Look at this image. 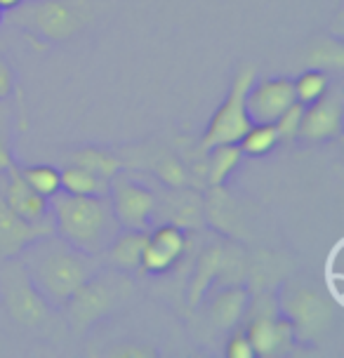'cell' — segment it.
Segmentation results:
<instances>
[{
	"mask_svg": "<svg viewBox=\"0 0 344 358\" xmlns=\"http://www.w3.org/2000/svg\"><path fill=\"white\" fill-rule=\"evenodd\" d=\"M17 259L50 309H62L66 299L99 268V257L80 252L57 234L34 241L17 255Z\"/></svg>",
	"mask_w": 344,
	"mask_h": 358,
	"instance_id": "6da1fadb",
	"label": "cell"
},
{
	"mask_svg": "<svg viewBox=\"0 0 344 358\" xmlns=\"http://www.w3.org/2000/svg\"><path fill=\"white\" fill-rule=\"evenodd\" d=\"M55 234L90 257H101L120 231L109 196L55 194L50 198Z\"/></svg>",
	"mask_w": 344,
	"mask_h": 358,
	"instance_id": "7a4b0ae2",
	"label": "cell"
},
{
	"mask_svg": "<svg viewBox=\"0 0 344 358\" xmlns=\"http://www.w3.org/2000/svg\"><path fill=\"white\" fill-rule=\"evenodd\" d=\"M10 22L41 43H64L78 36L90 22L87 0H24L10 10Z\"/></svg>",
	"mask_w": 344,
	"mask_h": 358,
	"instance_id": "3957f363",
	"label": "cell"
},
{
	"mask_svg": "<svg viewBox=\"0 0 344 358\" xmlns=\"http://www.w3.org/2000/svg\"><path fill=\"white\" fill-rule=\"evenodd\" d=\"M132 280L130 273L116 271V268L106 266L97 268L90 278L83 283L66 304L62 306L66 311V321L73 332H85L94 323L106 318L111 311H116L120 304L127 302L132 295Z\"/></svg>",
	"mask_w": 344,
	"mask_h": 358,
	"instance_id": "277c9868",
	"label": "cell"
},
{
	"mask_svg": "<svg viewBox=\"0 0 344 358\" xmlns=\"http://www.w3.org/2000/svg\"><path fill=\"white\" fill-rule=\"evenodd\" d=\"M281 313L295 330V340L316 342L330 330L335 321V311L330 299L316 287L299 280H288L278 292Z\"/></svg>",
	"mask_w": 344,
	"mask_h": 358,
	"instance_id": "5b68a950",
	"label": "cell"
},
{
	"mask_svg": "<svg viewBox=\"0 0 344 358\" xmlns=\"http://www.w3.org/2000/svg\"><path fill=\"white\" fill-rule=\"evenodd\" d=\"M255 76H257V71H255L252 64H245V66L238 69L224 101H222L217 106V111L208 120V127L201 139V151H210L213 146H220V144L241 142V137H243L245 130L250 127V118H248V111H245V94L255 83Z\"/></svg>",
	"mask_w": 344,
	"mask_h": 358,
	"instance_id": "8992f818",
	"label": "cell"
},
{
	"mask_svg": "<svg viewBox=\"0 0 344 358\" xmlns=\"http://www.w3.org/2000/svg\"><path fill=\"white\" fill-rule=\"evenodd\" d=\"M0 299L10 316L29 328L45 323L50 313V304L34 287L17 257L0 262Z\"/></svg>",
	"mask_w": 344,
	"mask_h": 358,
	"instance_id": "52a82bcc",
	"label": "cell"
},
{
	"mask_svg": "<svg viewBox=\"0 0 344 358\" xmlns=\"http://www.w3.org/2000/svg\"><path fill=\"white\" fill-rule=\"evenodd\" d=\"M109 201L120 229L149 231L158 213V194L146 182L118 172L109 182Z\"/></svg>",
	"mask_w": 344,
	"mask_h": 358,
	"instance_id": "ba28073f",
	"label": "cell"
},
{
	"mask_svg": "<svg viewBox=\"0 0 344 358\" xmlns=\"http://www.w3.org/2000/svg\"><path fill=\"white\" fill-rule=\"evenodd\" d=\"M187 255V234L172 222L158 224L146 231V243L142 252V271L149 276H163L172 271Z\"/></svg>",
	"mask_w": 344,
	"mask_h": 358,
	"instance_id": "9c48e42d",
	"label": "cell"
},
{
	"mask_svg": "<svg viewBox=\"0 0 344 358\" xmlns=\"http://www.w3.org/2000/svg\"><path fill=\"white\" fill-rule=\"evenodd\" d=\"M245 335L252 344L255 356L259 358L288 356L295 347V330L283 313H255Z\"/></svg>",
	"mask_w": 344,
	"mask_h": 358,
	"instance_id": "30bf717a",
	"label": "cell"
},
{
	"mask_svg": "<svg viewBox=\"0 0 344 358\" xmlns=\"http://www.w3.org/2000/svg\"><path fill=\"white\" fill-rule=\"evenodd\" d=\"M295 101L290 78H266L252 83L245 94V111L250 123H273Z\"/></svg>",
	"mask_w": 344,
	"mask_h": 358,
	"instance_id": "8fae6325",
	"label": "cell"
},
{
	"mask_svg": "<svg viewBox=\"0 0 344 358\" xmlns=\"http://www.w3.org/2000/svg\"><path fill=\"white\" fill-rule=\"evenodd\" d=\"M342 111H344L342 94L328 90L326 97L304 106L297 139L309 144H321L328 142V139H335L342 132Z\"/></svg>",
	"mask_w": 344,
	"mask_h": 358,
	"instance_id": "7c38bea8",
	"label": "cell"
},
{
	"mask_svg": "<svg viewBox=\"0 0 344 358\" xmlns=\"http://www.w3.org/2000/svg\"><path fill=\"white\" fill-rule=\"evenodd\" d=\"M0 179H3L0 182V196L10 206V210H15L22 220L31 224H43L52 220V215H50V198L36 194L19 175L17 165L0 172Z\"/></svg>",
	"mask_w": 344,
	"mask_h": 358,
	"instance_id": "4fadbf2b",
	"label": "cell"
},
{
	"mask_svg": "<svg viewBox=\"0 0 344 358\" xmlns=\"http://www.w3.org/2000/svg\"><path fill=\"white\" fill-rule=\"evenodd\" d=\"M48 234H55L52 220L43 224H31L22 220L15 210H10V206L0 196V262L17 257L24 248Z\"/></svg>",
	"mask_w": 344,
	"mask_h": 358,
	"instance_id": "5bb4252c",
	"label": "cell"
},
{
	"mask_svg": "<svg viewBox=\"0 0 344 358\" xmlns=\"http://www.w3.org/2000/svg\"><path fill=\"white\" fill-rule=\"evenodd\" d=\"M227 266V250L220 245V243H210V245L199 255V262H196L194 276H191L189 283V306H199L210 290H213L215 280L222 276Z\"/></svg>",
	"mask_w": 344,
	"mask_h": 358,
	"instance_id": "9a60e30c",
	"label": "cell"
},
{
	"mask_svg": "<svg viewBox=\"0 0 344 358\" xmlns=\"http://www.w3.org/2000/svg\"><path fill=\"white\" fill-rule=\"evenodd\" d=\"M146 243V231H137V229H120L111 245L101 257H106V266L116 268L123 273L142 271V252Z\"/></svg>",
	"mask_w": 344,
	"mask_h": 358,
	"instance_id": "2e32d148",
	"label": "cell"
},
{
	"mask_svg": "<svg viewBox=\"0 0 344 358\" xmlns=\"http://www.w3.org/2000/svg\"><path fill=\"white\" fill-rule=\"evenodd\" d=\"M248 306H250V292L243 285H229L210 302V321L220 330H231L245 316Z\"/></svg>",
	"mask_w": 344,
	"mask_h": 358,
	"instance_id": "e0dca14e",
	"label": "cell"
},
{
	"mask_svg": "<svg viewBox=\"0 0 344 358\" xmlns=\"http://www.w3.org/2000/svg\"><path fill=\"white\" fill-rule=\"evenodd\" d=\"M62 191L71 196H109V179L94 175V172L69 163L59 172Z\"/></svg>",
	"mask_w": 344,
	"mask_h": 358,
	"instance_id": "ac0fdd59",
	"label": "cell"
},
{
	"mask_svg": "<svg viewBox=\"0 0 344 358\" xmlns=\"http://www.w3.org/2000/svg\"><path fill=\"white\" fill-rule=\"evenodd\" d=\"M208 153V184L213 189L224 187V182L231 177V172L241 165V158H243V151H241L238 144H220L213 146Z\"/></svg>",
	"mask_w": 344,
	"mask_h": 358,
	"instance_id": "d6986e66",
	"label": "cell"
},
{
	"mask_svg": "<svg viewBox=\"0 0 344 358\" xmlns=\"http://www.w3.org/2000/svg\"><path fill=\"white\" fill-rule=\"evenodd\" d=\"M71 163L109 179V182H111V177H116L120 172V158L113 156L111 151L99 149V146H80L78 151H73Z\"/></svg>",
	"mask_w": 344,
	"mask_h": 358,
	"instance_id": "ffe728a7",
	"label": "cell"
},
{
	"mask_svg": "<svg viewBox=\"0 0 344 358\" xmlns=\"http://www.w3.org/2000/svg\"><path fill=\"white\" fill-rule=\"evenodd\" d=\"M278 144H281V139H278V132L273 123H250V127H248L238 142L243 156L250 158H262L276 149Z\"/></svg>",
	"mask_w": 344,
	"mask_h": 358,
	"instance_id": "44dd1931",
	"label": "cell"
},
{
	"mask_svg": "<svg viewBox=\"0 0 344 358\" xmlns=\"http://www.w3.org/2000/svg\"><path fill=\"white\" fill-rule=\"evenodd\" d=\"M292 90H295V101L302 106H309L326 97L330 90V76L323 69H307L292 80Z\"/></svg>",
	"mask_w": 344,
	"mask_h": 358,
	"instance_id": "7402d4cb",
	"label": "cell"
},
{
	"mask_svg": "<svg viewBox=\"0 0 344 358\" xmlns=\"http://www.w3.org/2000/svg\"><path fill=\"white\" fill-rule=\"evenodd\" d=\"M17 170L24 182H27L36 194L52 198L55 194L62 191L59 170L52 168V165H24V168H17Z\"/></svg>",
	"mask_w": 344,
	"mask_h": 358,
	"instance_id": "603a6c76",
	"label": "cell"
},
{
	"mask_svg": "<svg viewBox=\"0 0 344 358\" xmlns=\"http://www.w3.org/2000/svg\"><path fill=\"white\" fill-rule=\"evenodd\" d=\"M309 64H311V69H342V64H344L342 43L330 41V38L318 41L314 48H311Z\"/></svg>",
	"mask_w": 344,
	"mask_h": 358,
	"instance_id": "cb8c5ba5",
	"label": "cell"
},
{
	"mask_svg": "<svg viewBox=\"0 0 344 358\" xmlns=\"http://www.w3.org/2000/svg\"><path fill=\"white\" fill-rule=\"evenodd\" d=\"M156 175L163 184H168L170 189H187L189 187V170L184 168V163L180 158H175L172 153L158 158L156 163Z\"/></svg>",
	"mask_w": 344,
	"mask_h": 358,
	"instance_id": "d4e9b609",
	"label": "cell"
},
{
	"mask_svg": "<svg viewBox=\"0 0 344 358\" xmlns=\"http://www.w3.org/2000/svg\"><path fill=\"white\" fill-rule=\"evenodd\" d=\"M302 113H304V106L297 104V101H292L281 116L273 120V127H276L278 139H281V142H292V139H297L299 123H302Z\"/></svg>",
	"mask_w": 344,
	"mask_h": 358,
	"instance_id": "484cf974",
	"label": "cell"
},
{
	"mask_svg": "<svg viewBox=\"0 0 344 358\" xmlns=\"http://www.w3.org/2000/svg\"><path fill=\"white\" fill-rule=\"evenodd\" d=\"M10 113H8V99L0 101V172L10 170L15 163L12 156V137H10Z\"/></svg>",
	"mask_w": 344,
	"mask_h": 358,
	"instance_id": "4316f807",
	"label": "cell"
},
{
	"mask_svg": "<svg viewBox=\"0 0 344 358\" xmlns=\"http://www.w3.org/2000/svg\"><path fill=\"white\" fill-rule=\"evenodd\" d=\"M224 354L227 358H255V349L245 332H236V335H231L227 340Z\"/></svg>",
	"mask_w": 344,
	"mask_h": 358,
	"instance_id": "83f0119b",
	"label": "cell"
},
{
	"mask_svg": "<svg viewBox=\"0 0 344 358\" xmlns=\"http://www.w3.org/2000/svg\"><path fill=\"white\" fill-rule=\"evenodd\" d=\"M17 85V73L12 62L5 55H0V101L8 99L12 92H15Z\"/></svg>",
	"mask_w": 344,
	"mask_h": 358,
	"instance_id": "f1b7e54d",
	"label": "cell"
},
{
	"mask_svg": "<svg viewBox=\"0 0 344 358\" xmlns=\"http://www.w3.org/2000/svg\"><path fill=\"white\" fill-rule=\"evenodd\" d=\"M109 356H130V358H144V356H154V351H146L139 347H116L109 351Z\"/></svg>",
	"mask_w": 344,
	"mask_h": 358,
	"instance_id": "f546056e",
	"label": "cell"
},
{
	"mask_svg": "<svg viewBox=\"0 0 344 358\" xmlns=\"http://www.w3.org/2000/svg\"><path fill=\"white\" fill-rule=\"evenodd\" d=\"M24 0H0V10L3 12H10V10H15V8H19Z\"/></svg>",
	"mask_w": 344,
	"mask_h": 358,
	"instance_id": "4dcf8cb0",
	"label": "cell"
},
{
	"mask_svg": "<svg viewBox=\"0 0 344 358\" xmlns=\"http://www.w3.org/2000/svg\"><path fill=\"white\" fill-rule=\"evenodd\" d=\"M3 22H5V12L0 10V24H3Z\"/></svg>",
	"mask_w": 344,
	"mask_h": 358,
	"instance_id": "1f68e13d",
	"label": "cell"
}]
</instances>
